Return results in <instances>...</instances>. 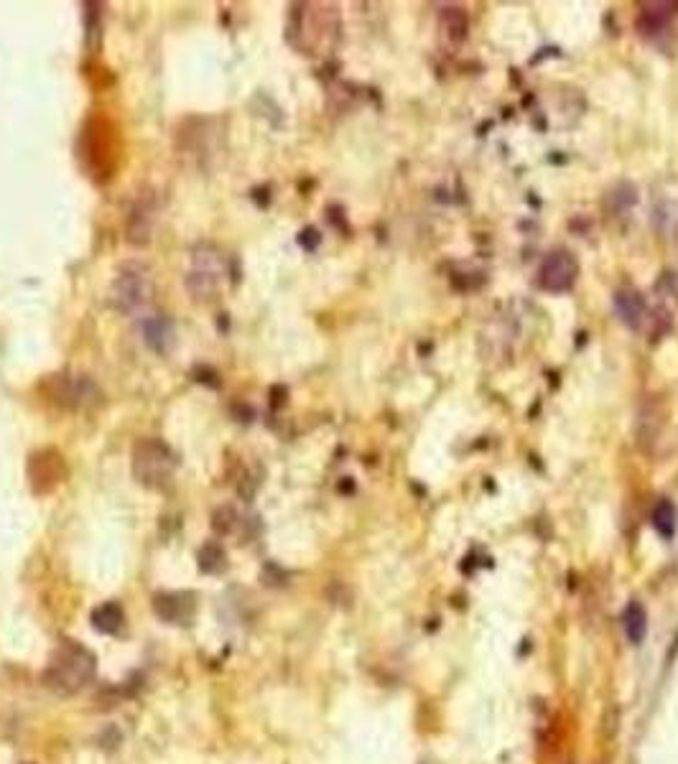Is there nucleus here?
I'll use <instances>...</instances> for the list:
<instances>
[{"mask_svg": "<svg viewBox=\"0 0 678 764\" xmlns=\"http://www.w3.org/2000/svg\"><path fill=\"white\" fill-rule=\"evenodd\" d=\"M97 660L95 655L75 640L59 642V647L48 657L44 683L57 693H79L95 681Z\"/></svg>", "mask_w": 678, "mask_h": 764, "instance_id": "f257e3e1", "label": "nucleus"}, {"mask_svg": "<svg viewBox=\"0 0 678 764\" xmlns=\"http://www.w3.org/2000/svg\"><path fill=\"white\" fill-rule=\"evenodd\" d=\"M176 467V453L161 438H143L133 449V474L148 489H166L174 479Z\"/></svg>", "mask_w": 678, "mask_h": 764, "instance_id": "f03ea898", "label": "nucleus"}, {"mask_svg": "<svg viewBox=\"0 0 678 764\" xmlns=\"http://www.w3.org/2000/svg\"><path fill=\"white\" fill-rule=\"evenodd\" d=\"M154 298V276L143 263H126L120 266L110 285V301L118 312L133 313L148 306Z\"/></svg>", "mask_w": 678, "mask_h": 764, "instance_id": "7ed1b4c3", "label": "nucleus"}, {"mask_svg": "<svg viewBox=\"0 0 678 764\" xmlns=\"http://www.w3.org/2000/svg\"><path fill=\"white\" fill-rule=\"evenodd\" d=\"M79 158L90 169L95 179H108L115 169V138L108 120H87L82 127V143H79Z\"/></svg>", "mask_w": 678, "mask_h": 764, "instance_id": "20e7f679", "label": "nucleus"}, {"mask_svg": "<svg viewBox=\"0 0 678 764\" xmlns=\"http://www.w3.org/2000/svg\"><path fill=\"white\" fill-rule=\"evenodd\" d=\"M48 400L64 410H90L100 403L97 385L84 374H51L44 382Z\"/></svg>", "mask_w": 678, "mask_h": 764, "instance_id": "39448f33", "label": "nucleus"}, {"mask_svg": "<svg viewBox=\"0 0 678 764\" xmlns=\"http://www.w3.org/2000/svg\"><path fill=\"white\" fill-rule=\"evenodd\" d=\"M225 281V258L212 245H199L194 250V266L187 276V288L197 301H209L220 291Z\"/></svg>", "mask_w": 678, "mask_h": 764, "instance_id": "423d86ee", "label": "nucleus"}, {"mask_svg": "<svg viewBox=\"0 0 678 764\" xmlns=\"http://www.w3.org/2000/svg\"><path fill=\"white\" fill-rule=\"evenodd\" d=\"M577 276H579V266H577L574 255L567 250H556L543 260V266L538 270V285L543 291H551V294H564L574 285Z\"/></svg>", "mask_w": 678, "mask_h": 764, "instance_id": "0eeeda50", "label": "nucleus"}, {"mask_svg": "<svg viewBox=\"0 0 678 764\" xmlns=\"http://www.w3.org/2000/svg\"><path fill=\"white\" fill-rule=\"evenodd\" d=\"M66 467H64V456L54 449L36 452L29 461V479L33 484L36 495H47L57 484L64 482Z\"/></svg>", "mask_w": 678, "mask_h": 764, "instance_id": "6e6552de", "label": "nucleus"}, {"mask_svg": "<svg viewBox=\"0 0 678 764\" xmlns=\"http://www.w3.org/2000/svg\"><path fill=\"white\" fill-rule=\"evenodd\" d=\"M158 217V199L154 191H143L130 209L126 227V240L130 245H145L154 234V224Z\"/></svg>", "mask_w": 678, "mask_h": 764, "instance_id": "1a4fd4ad", "label": "nucleus"}, {"mask_svg": "<svg viewBox=\"0 0 678 764\" xmlns=\"http://www.w3.org/2000/svg\"><path fill=\"white\" fill-rule=\"evenodd\" d=\"M154 611L166 624L187 627L197 614V602L189 592H163L154 599Z\"/></svg>", "mask_w": 678, "mask_h": 764, "instance_id": "9d476101", "label": "nucleus"}, {"mask_svg": "<svg viewBox=\"0 0 678 764\" xmlns=\"http://www.w3.org/2000/svg\"><path fill=\"white\" fill-rule=\"evenodd\" d=\"M143 342L148 344L154 352H158V355H166L169 349H172V344H174V327H172V321L166 319V316H161V313H156V316H148V319H143Z\"/></svg>", "mask_w": 678, "mask_h": 764, "instance_id": "9b49d317", "label": "nucleus"}, {"mask_svg": "<svg viewBox=\"0 0 678 764\" xmlns=\"http://www.w3.org/2000/svg\"><path fill=\"white\" fill-rule=\"evenodd\" d=\"M615 309L628 327L638 329L640 321H643V316H646V301H643V296L638 291L622 288V291L615 294Z\"/></svg>", "mask_w": 678, "mask_h": 764, "instance_id": "f8f14e48", "label": "nucleus"}, {"mask_svg": "<svg viewBox=\"0 0 678 764\" xmlns=\"http://www.w3.org/2000/svg\"><path fill=\"white\" fill-rule=\"evenodd\" d=\"M123 619H126V614H123V607L118 602H105L92 611V627L102 635H118L120 627H123Z\"/></svg>", "mask_w": 678, "mask_h": 764, "instance_id": "ddd939ff", "label": "nucleus"}, {"mask_svg": "<svg viewBox=\"0 0 678 764\" xmlns=\"http://www.w3.org/2000/svg\"><path fill=\"white\" fill-rule=\"evenodd\" d=\"M622 627H625V632H628V640H630L632 645H640V642L646 640L647 632L646 609L640 607L638 602H630L628 609H625V614H622Z\"/></svg>", "mask_w": 678, "mask_h": 764, "instance_id": "4468645a", "label": "nucleus"}, {"mask_svg": "<svg viewBox=\"0 0 678 764\" xmlns=\"http://www.w3.org/2000/svg\"><path fill=\"white\" fill-rule=\"evenodd\" d=\"M227 568V553H225V548L220 546V543H205L202 546V550H199V571L202 574H209V576H215V574H222Z\"/></svg>", "mask_w": 678, "mask_h": 764, "instance_id": "2eb2a0df", "label": "nucleus"}, {"mask_svg": "<svg viewBox=\"0 0 678 764\" xmlns=\"http://www.w3.org/2000/svg\"><path fill=\"white\" fill-rule=\"evenodd\" d=\"M676 8L678 5H674V3H646L643 13H640V26L647 29V31H656L676 13Z\"/></svg>", "mask_w": 678, "mask_h": 764, "instance_id": "dca6fc26", "label": "nucleus"}, {"mask_svg": "<svg viewBox=\"0 0 678 764\" xmlns=\"http://www.w3.org/2000/svg\"><path fill=\"white\" fill-rule=\"evenodd\" d=\"M653 525H656V531L661 532L663 538H674L678 525V513L671 499H661V502L656 505V510H653Z\"/></svg>", "mask_w": 678, "mask_h": 764, "instance_id": "f3484780", "label": "nucleus"}, {"mask_svg": "<svg viewBox=\"0 0 678 764\" xmlns=\"http://www.w3.org/2000/svg\"><path fill=\"white\" fill-rule=\"evenodd\" d=\"M444 31L452 41H462L467 36V16L462 8H446V13L442 16Z\"/></svg>", "mask_w": 678, "mask_h": 764, "instance_id": "a211bd4d", "label": "nucleus"}, {"mask_svg": "<svg viewBox=\"0 0 678 764\" xmlns=\"http://www.w3.org/2000/svg\"><path fill=\"white\" fill-rule=\"evenodd\" d=\"M299 242H301V245H304V248H306V250H314L316 245H319V233H316V230H312V227H309V230H304V233H301Z\"/></svg>", "mask_w": 678, "mask_h": 764, "instance_id": "6ab92c4d", "label": "nucleus"}]
</instances>
